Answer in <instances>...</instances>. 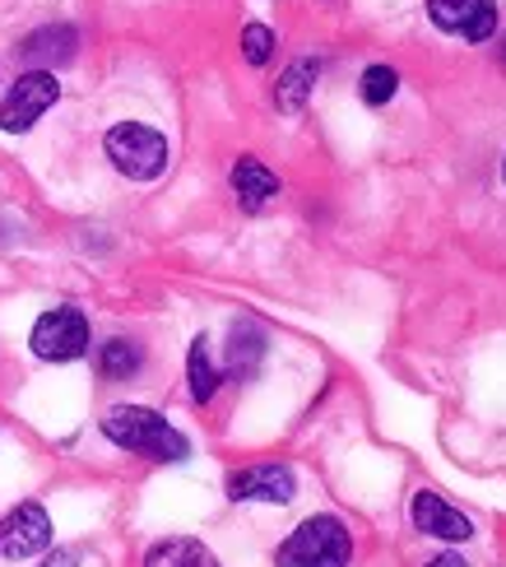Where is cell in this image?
Here are the masks:
<instances>
[{"instance_id":"1","label":"cell","mask_w":506,"mask_h":567,"mask_svg":"<svg viewBox=\"0 0 506 567\" xmlns=\"http://www.w3.org/2000/svg\"><path fill=\"white\" fill-rule=\"evenodd\" d=\"M103 433L122 446V452L149 456V461H186L190 456V442L163 414L144 410V405H112L103 414Z\"/></svg>"},{"instance_id":"2","label":"cell","mask_w":506,"mask_h":567,"mask_svg":"<svg viewBox=\"0 0 506 567\" xmlns=\"http://www.w3.org/2000/svg\"><path fill=\"white\" fill-rule=\"evenodd\" d=\"M353 539L340 516H311L279 545V567H344Z\"/></svg>"},{"instance_id":"3","label":"cell","mask_w":506,"mask_h":567,"mask_svg":"<svg viewBox=\"0 0 506 567\" xmlns=\"http://www.w3.org/2000/svg\"><path fill=\"white\" fill-rule=\"evenodd\" d=\"M103 150L112 158V168L122 177H131V182H154L167 168V140L154 126H144V122L112 126L107 140H103Z\"/></svg>"},{"instance_id":"4","label":"cell","mask_w":506,"mask_h":567,"mask_svg":"<svg viewBox=\"0 0 506 567\" xmlns=\"http://www.w3.org/2000/svg\"><path fill=\"white\" fill-rule=\"evenodd\" d=\"M61 99V84L52 70H29V75H19L6 93V103H0V131L10 135H23L33 122H42L47 107H56Z\"/></svg>"},{"instance_id":"5","label":"cell","mask_w":506,"mask_h":567,"mask_svg":"<svg viewBox=\"0 0 506 567\" xmlns=\"http://www.w3.org/2000/svg\"><path fill=\"white\" fill-rule=\"evenodd\" d=\"M33 353L47 363H70V359H84L89 349V321L80 307H52L42 312L38 326H33Z\"/></svg>"},{"instance_id":"6","label":"cell","mask_w":506,"mask_h":567,"mask_svg":"<svg viewBox=\"0 0 506 567\" xmlns=\"http://www.w3.org/2000/svg\"><path fill=\"white\" fill-rule=\"evenodd\" d=\"M52 545V516L38 503H19L14 512L0 516V554L6 558H33Z\"/></svg>"},{"instance_id":"7","label":"cell","mask_w":506,"mask_h":567,"mask_svg":"<svg viewBox=\"0 0 506 567\" xmlns=\"http://www.w3.org/2000/svg\"><path fill=\"white\" fill-rule=\"evenodd\" d=\"M427 14L437 29L465 38V42H484L497 33V6L493 0H427Z\"/></svg>"},{"instance_id":"8","label":"cell","mask_w":506,"mask_h":567,"mask_svg":"<svg viewBox=\"0 0 506 567\" xmlns=\"http://www.w3.org/2000/svg\"><path fill=\"white\" fill-rule=\"evenodd\" d=\"M298 493V480L288 465H251L228 480V498L237 503H288Z\"/></svg>"},{"instance_id":"9","label":"cell","mask_w":506,"mask_h":567,"mask_svg":"<svg viewBox=\"0 0 506 567\" xmlns=\"http://www.w3.org/2000/svg\"><path fill=\"white\" fill-rule=\"evenodd\" d=\"M75 47H80V33L70 29V23H47V29H38L19 42V61L29 70H52V65H65L75 56Z\"/></svg>"},{"instance_id":"10","label":"cell","mask_w":506,"mask_h":567,"mask_svg":"<svg viewBox=\"0 0 506 567\" xmlns=\"http://www.w3.org/2000/svg\"><path fill=\"white\" fill-rule=\"evenodd\" d=\"M409 516H414V526L423 535H437V539H469L474 535V522L465 512H455L442 493H414V507H409Z\"/></svg>"},{"instance_id":"11","label":"cell","mask_w":506,"mask_h":567,"mask_svg":"<svg viewBox=\"0 0 506 567\" xmlns=\"http://www.w3.org/2000/svg\"><path fill=\"white\" fill-rule=\"evenodd\" d=\"M233 192H237V200H242V209H251V215H256V209H265L279 196V177L265 168L260 158L247 154V158L233 163Z\"/></svg>"},{"instance_id":"12","label":"cell","mask_w":506,"mask_h":567,"mask_svg":"<svg viewBox=\"0 0 506 567\" xmlns=\"http://www.w3.org/2000/svg\"><path fill=\"white\" fill-rule=\"evenodd\" d=\"M265 359V330L256 321H233L228 330V372L233 377H251Z\"/></svg>"},{"instance_id":"13","label":"cell","mask_w":506,"mask_h":567,"mask_svg":"<svg viewBox=\"0 0 506 567\" xmlns=\"http://www.w3.org/2000/svg\"><path fill=\"white\" fill-rule=\"evenodd\" d=\"M144 567H219V558H214L200 539H158V545L144 554Z\"/></svg>"},{"instance_id":"14","label":"cell","mask_w":506,"mask_h":567,"mask_svg":"<svg viewBox=\"0 0 506 567\" xmlns=\"http://www.w3.org/2000/svg\"><path fill=\"white\" fill-rule=\"evenodd\" d=\"M317 75H321V61H293L283 70V80H279V93H275V103L279 112H302L307 99H311V89H317Z\"/></svg>"},{"instance_id":"15","label":"cell","mask_w":506,"mask_h":567,"mask_svg":"<svg viewBox=\"0 0 506 567\" xmlns=\"http://www.w3.org/2000/svg\"><path fill=\"white\" fill-rule=\"evenodd\" d=\"M186 382H190V400L196 405H209L214 391H219V368L209 363V340H190V353H186Z\"/></svg>"},{"instance_id":"16","label":"cell","mask_w":506,"mask_h":567,"mask_svg":"<svg viewBox=\"0 0 506 567\" xmlns=\"http://www.w3.org/2000/svg\"><path fill=\"white\" fill-rule=\"evenodd\" d=\"M99 368H103V377H116V382H126V377L140 372V344H131V340H107L103 353H99Z\"/></svg>"},{"instance_id":"17","label":"cell","mask_w":506,"mask_h":567,"mask_svg":"<svg viewBox=\"0 0 506 567\" xmlns=\"http://www.w3.org/2000/svg\"><path fill=\"white\" fill-rule=\"evenodd\" d=\"M395 89H400V75H395L391 65H368V70H363V99H368L372 107L391 103Z\"/></svg>"},{"instance_id":"18","label":"cell","mask_w":506,"mask_h":567,"mask_svg":"<svg viewBox=\"0 0 506 567\" xmlns=\"http://www.w3.org/2000/svg\"><path fill=\"white\" fill-rule=\"evenodd\" d=\"M242 56L251 65H265L275 56V33L265 29V23H247V29H242Z\"/></svg>"},{"instance_id":"19","label":"cell","mask_w":506,"mask_h":567,"mask_svg":"<svg viewBox=\"0 0 506 567\" xmlns=\"http://www.w3.org/2000/svg\"><path fill=\"white\" fill-rule=\"evenodd\" d=\"M42 567H80V554L75 549H56V554H47Z\"/></svg>"},{"instance_id":"20","label":"cell","mask_w":506,"mask_h":567,"mask_svg":"<svg viewBox=\"0 0 506 567\" xmlns=\"http://www.w3.org/2000/svg\"><path fill=\"white\" fill-rule=\"evenodd\" d=\"M427 567H469V563H465L461 554H437V558H432Z\"/></svg>"}]
</instances>
